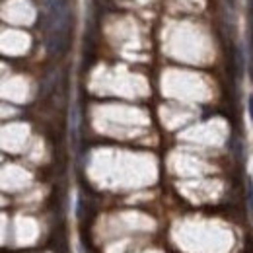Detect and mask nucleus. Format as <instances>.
I'll list each match as a JSON object with an SVG mask.
<instances>
[{
	"label": "nucleus",
	"instance_id": "3",
	"mask_svg": "<svg viewBox=\"0 0 253 253\" xmlns=\"http://www.w3.org/2000/svg\"><path fill=\"white\" fill-rule=\"evenodd\" d=\"M230 2H234V0H230Z\"/></svg>",
	"mask_w": 253,
	"mask_h": 253
},
{
	"label": "nucleus",
	"instance_id": "1",
	"mask_svg": "<svg viewBox=\"0 0 253 253\" xmlns=\"http://www.w3.org/2000/svg\"><path fill=\"white\" fill-rule=\"evenodd\" d=\"M248 205H250V212L253 214V179L248 177Z\"/></svg>",
	"mask_w": 253,
	"mask_h": 253
},
{
	"label": "nucleus",
	"instance_id": "2",
	"mask_svg": "<svg viewBox=\"0 0 253 253\" xmlns=\"http://www.w3.org/2000/svg\"><path fill=\"white\" fill-rule=\"evenodd\" d=\"M248 109H250V117L253 119V95H250V101H248Z\"/></svg>",
	"mask_w": 253,
	"mask_h": 253
}]
</instances>
